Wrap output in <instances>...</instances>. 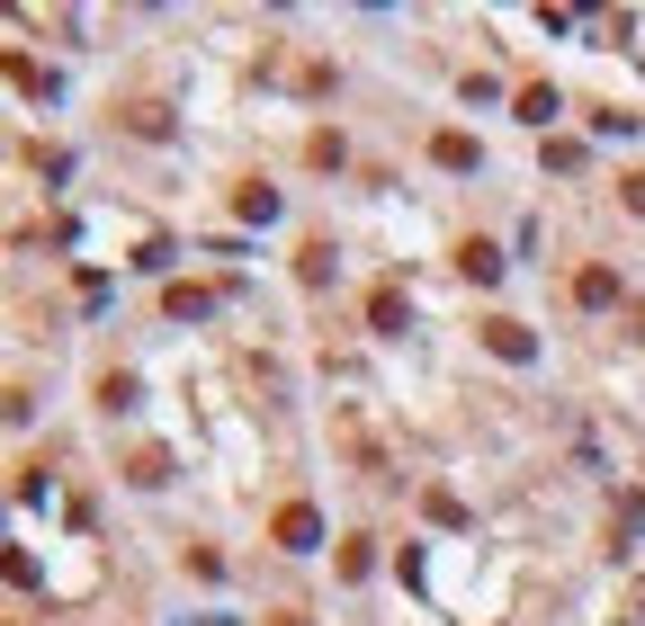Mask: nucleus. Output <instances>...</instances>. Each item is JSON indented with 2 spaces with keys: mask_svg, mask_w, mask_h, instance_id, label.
<instances>
[{
  "mask_svg": "<svg viewBox=\"0 0 645 626\" xmlns=\"http://www.w3.org/2000/svg\"><path fill=\"white\" fill-rule=\"evenodd\" d=\"M278 546H287V554H314V546H322V519H314L305 502H287V510H278Z\"/></svg>",
  "mask_w": 645,
  "mask_h": 626,
  "instance_id": "nucleus-1",
  "label": "nucleus"
},
{
  "mask_svg": "<svg viewBox=\"0 0 645 626\" xmlns=\"http://www.w3.org/2000/svg\"><path fill=\"white\" fill-rule=\"evenodd\" d=\"M484 350H493V359H511V367H521V359H538V340H529L521 322H484Z\"/></svg>",
  "mask_w": 645,
  "mask_h": 626,
  "instance_id": "nucleus-2",
  "label": "nucleus"
},
{
  "mask_svg": "<svg viewBox=\"0 0 645 626\" xmlns=\"http://www.w3.org/2000/svg\"><path fill=\"white\" fill-rule=\"evenodd\" d=\"M573 305H619V268H583V277H573Z\"/></svg>",
  "mask_w": 645,
  "mask_h": 626,
  "instance_id": "nucleus-3",
  "label": "nucleus"
},
{
  "mask_svg": "<svg viewBox=\"0 0 645 626\" xmlns=\"http://www.w3.org/2000/svg\"><path fill=\"white\" fill-rule=\"evenodd\" d=\"M458 268L475 277V287H493V277H502V251H493V242H467V251H458Z\"/></svg>",
  "mask_w": 645,
  "mask_h": 626,
  "instance_id": "nucleus-4",
  "label": "nucleus"
},
{
  "mask_svg": "<svg viewBox=\"0 0 645 626\" xmlns=\"http://www.w3.org/2000/svg\"><path fill=\"white\" fill-rule=\"evenodd\" d=\"M430 153H439V171H475V134H439Z\"/></svg>",
  "mask_w": 645,
  "mask_h": 626,
  "instance_id": "nucleus-5",
  "label": "nucleus"
},
{
  "mask_svg": "<svg viewBox=\"0 0 645 626\" xmlns=\"http://www.w3.org/2000/svg\"><path fill=\"white\" fill-rule=\"evenodd\" d=\"M296 277H305V287H322V277H332V242H305V251H296Z\"/></svg>",
  "mask_w": 645,
  "mask_h": 626,
  "instance_id": "nucleus-6",
  "label": "nucleus"
},
{
  "mask_svg": "<svg viewBox=\"0 0 645 626\" xmlns=\"http://www.w3.org/2000/svg\"><path fill=\"white\" fill-rule=\"evenodd\" d=\"M368 322H376V331H404V296L376 287V296H368Z\"/></svg>",
  "mask_w": 645,
  "mask_h": 626,
  "instance_id": "nucleus-7",
  "label": "nucleus"
},
{
  "mask_svg": "<svg viewBox=\"0 0 645 626\" xmlns=\"http://www.w3.org/2000/svg\"><path fill=\"white\" fill-rule=\"evenodd\" d=\"M162 314H171V322H198V314H207V287H171Z\"/></svg>",
  "mask_w": 645,
  "mask_h": 626,
  "instance_id": "nucleus-8",
  "label": "nucleus"
},
{
  "mask_svg": "<svg viewBox=\"0 0 645 626\" xmlns=\"http://www.w3.org/2000/svg\"><path fill=\"white\" fill-rule=\"evenodd\" d=\"M627 206H636V216H645V179H627Z\"/></svg>",
  "mask_w": 645,
  "mask_h": 626,
  "instance_id": "nucleus-9",
  "label": "nucleus"
}]
</instances>
